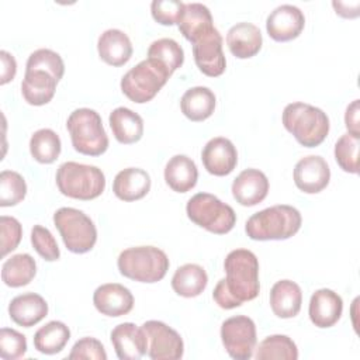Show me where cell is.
I'll use <instances>...</instances> for the list:
<instances>
[{"label": "cell", "instance_id": "9a60e30c", "mask_svg": "<svg viewBox=\"0 0 360 360\" xmlns=\"http://www.w3.org/2000/svg\"><path fill=\"white\" fill-rule=\"evenodd\" d=\"M111 343L121 360H138L148 353V339L142 326L132 322L117 325L110 333Z\"/></svg>", "mask_w": 360, "mask_h": 360}, {"label": "cell", "instance_id": "52a82bcc", "mask_svg": "<svg viewBox=\"0 0 360 360\" xmlns=\"http://www.w3.org/2000/svg\"><path fill=\"white\" fill-rule=\"evenodd\" d=\"M186 211L195 225L217 235L228 233L236 222L233 208L210 193L194 194L187 201Z\"/></svg>", "mask_w": 360, "mask_h": 360}, {"label": "cell", "instance_id": "74e56055", "mask_svg": "<svg viewBox=\"0 0 360 360\" xmlns=\"http://www.w3.org/2000/svg\"><path fill=\"white\" fill-rule=\"evenodd\" d=\"M25 69H39L51 73L58 82L65 73V63L59 53L52 49L41 48L34 51L27 60Z\"/></svg>", "mask_w": 360, "mask_h": 360}, {"label": "cell", "instance_id": "5b68a950", "mask_svg": "<svg viewBox=\"0 0 360 360\" xmlns=\"http://www.w3.org/2000/svg\"><path fill=\"white\" fill-rule=\"evenodd\" d=\"M59 191L75 200H93L105 188V176L97 166L77 162H65L56 170Z\"/></svg>", "mask_w": 360, "mask_h": 360}, {"label": "cell", "instance_id": "d4e9b609", "mask_svg": "<svg viewBox=\"0 0 360 360\" xmlns=\"http://www.w3.org/2000/svg\"><path fill=\"white\" fill-rule=\"evenodd\" d=\"M302 304V291L295 281L280 280L270 290V307L274 315L287 319L298 315Z\"/></svg>", "mask_w": 360, "mask_h": 360}, {"label": "cell", "instance_id": "8fae6325", "mask_svg": "<svg viewBox=\"0 0 360 360\" xmlns=\"http://www.w3.org/2000/svg\"><path fill=\"white\" fill-rule=\"evenodd\" d=\"M142 329L148 339V356L152 360H179L184 353L181 336L160 321H146Z\"/></svg>", "mask_w": 360, "mask_h": 360}, {"label": "cell", "instance_id": "f35d334b", "mask_svg": "<svg viewBox=\"0 0 360 360\" xmlns=\"http://www.w3.org/2000/svg\"><path fill=\"white\" fill-rule=\"evenodd\" d=\"M27 352V339L11 328L0 329V356L4 360H17Z\"/></svg>", "mask_w": 360, "mask_h": 360}, {"label": "cell", "instance_id": "836d02e7", "mask_svg": "<svg viewBox=\"0 0 360 360\" xmlns=\"http://www.w3.org/2000/svg\"><path fill=\"white\" fill-rule=\"evenodd\" d=\"M256 360H297L298 349L291 338L285 335H271L255 347Z\"/></svg>", "mask_w": 360, "mask_h": 360}, {"label": "cell", "instance_id": "d6986e66", "mask_svg": "<svg viewBox=\"0 0 360 360\" xmlns=\"http://www.w3.org/2000/svg\"><path fill=\"white\" fill-rule=\"evenodd\" d=\"M343 301L340 295L329 288L316 290L309 300V319L318 328H330L342 316Z\"/></svg>", "mask_w": 360, "mask_h": 360}, {"label": "cell", "instance_id": "277c9868", "mask_svg": "<svg viewBox=\"0 0 360 360\" xmlns=\"http://www.w3.org/2000/svg\"><path fill=\"white\" fill-rule=\"evenodd\" d=\"M117 266L120 273L139 283L160 281L170 266L167 255L155 246H135L122 250Z\"/></svg>", "mask_w": 360, "mask_h": 360}, {"label": "cell", "instance_id": "ba28073f", "mask_svg": "<svg viewBox=\"0 0 360 360\" xmlns=\"http://www.w3.org/2000/svg\"><path fill=\"white\" fill-rule=\"evenodd\" d=\"M53 224L59 231L68 250L73 253L90 252L97 240L94 222L83 211L62 207L53 214Z\"/></svg>", "mask_w": 360, "mask_h": 360}, {"label": "cell", "instance_id": "8992f818", "mask_svg": "<svg viewBox=\"0 0 360 360\" xmlns=\"http://www.w3.org/2000/svg\"><path fill=\"white\" fill-rule=\"evenodd\" d=\"M66 128L76 152L87 156H100L108 148V136L101 117L91 108H77L68 117Z\"/></svg>", "mask_w": 360, "mask_h": 360}, {"label": "cell", "instance_id": "60d3db41", "mask_svg": "<svg viewBox=\"0 0 360 360\" xmlns=\"http://www.w3.org/2000/svg\"><path fill=\"white\" fill-rule=\"evenodd\" d=\"M183 1L179 0H153L150 4V13L155 21L162 25H173L177 24L183 11Z\"/></svg>", "mask_w": 360, "mask_h": 360}, {"label": "cell", "instance_id": "7a4b0ae2", "mask_svg": "<svg viewBox=\"0 0 360 360\" xmlns=\"http://www.w3.org/2000/svg\"><path fill=\"white\" fill-rule=\"evenodd\" d=\"M300 211L287 204H278L253 214L245 225L253 240H281L294 236L301 228Z\"/></svg>", "mask_w": 360, "mask_h": 360}, {"label": "cell", "instance_id": "4fadbf2b", "mask_svg": "<svg viewBox=\"0 0 360 360\" xmlns=\"http://www.w3.org/2000/svg\"><path fill=\"white\" fill-rule=\"evenodd\" d=\"M304 25V13L292 4H281L276 7L266 20L267 34L277 42L295 39L302 32Z\"/></svg>", "mask_w": 360, "mask_h": 360}, {"label": "cell", "instance_id": "cb8c5ba5", "mask_svg": "<svg viewBox=\"0 0 360 360\" xmlns=\"http://www.w3.org/2000/svg\"><path fill=\"white\" fill-rule=\"evenodd\" d=\"M149 190L150 176L139 167H127L118 172L112 181V191L122 201L141 200Z\"/></svg>", "mask_w": 360, "mask_h": 360}, {"label": "cell", "instance_id": "9c48e42d", "mask_svg": "<svg viewBox=\"0 0 360 360\" xmlns=\"http://www.w3.org/2000/svg\"><path fill=\"white\" fill-rule=\"evenodd\" d=\"M169 77L160 66L146 58L122 76L120 86L131 101L142 104L150 101L166 84Z\"/></svg>", "mask_w": 360, "mask_h": 360}, {"label": "cell", "instance_id": "4dcf8cb0", "mask_svg": "<svg viewBox=\"0 0 360 360\" xmlns=\"http://www.w3.org/2000/svg\"><path fill=\"white\" fill-rule=\"evenodd\" d=\"M37 274V263L28 253H18L3 263L1 280L6 285L17 288L27 285Z\"/></svg>", "mask_w": 360, "mask_h": 360}, {"label": "cell", "instance_id": "f1b7e54d", "mask_svg": "<svg viewBox=\"0 0 360 360\" xmlns=\"http://www.w3.org/2000/svg\"><path fill=\"white\" fill-rule=\"evenodd\" d=\"M208 284L207 271L195 263H186L180 266L172 277L173 291L184 298L200 295Z\"/></svg>", "mask_w": 360, "mask_h": 360}, {"label": "cell", "instance_id": "7c38bea8", "mask_svg": "<svg viewBox=\"0 0 360 360\" xmlns=\"http://www.w3.org/2000/svg\"><path fill=\"white\" fill-rule=\"evenodd\" d=\"M193 56L197 68L210 77H218L225 72L226 60L222 52V37L212 27L193 42Z\"/></svg>", "mask_w": 360, "mask_h": 360}, {"label": "cell", "instance_id": "7bdbcfd3", "mask_svg": "<svg viewBox=\"0 0 360 360\" xmlns=\"http://www.w3.org/2000/svg\"><path fill=\"white\" fill-rule=\"evenodd\" d=\"M0 229H1V256H7L13 252L22 238V228L18 219L14 217L1 215L0 217Z\"/></svg>", "mask_w": 360, "mask_h": 360}, {"label": "cell", "instance_id": "44dd1931", "mask_svg": "<svg viewBox=\"0 0 360 360\" xmlns=\"http://www.w3.org/2000/svg\"><path fill=\"white\" fill-rule=\"evenodd\" d=\"M56 84L58 80L51 73L39 69H25L21 93L28 104L44 105L53 98Z\"/></svg>", "mask_w": 360, "mask_h": 360}, {"label": "cell", "instance_id": "d6a6232c", "mask_svg": "<svg viewBox=\"0 0 360 360\" xmlns=\"http://www.w3.org/2000/svg\"><path fill=\"white\" fill-rule=\"evenodd\" d=\"M70 339L69 328L60 321H51L34 335V347L44 354L59 353Z\"/></svg>", "mask_w": 360, "mask_h": 360}, {"label": "cell", "instance_id": "3957f363", "mask_svg": "<svg viewBox=\"0 0 360 360\" xmlns=\"http://www.w3.org/2000/svg\"><path fill=\"white\" fill-rule=\"evenodd\" d=\"M283 125L298 143L307 148L321 145L329 134V118L321 108L307 103H290L283 111Z\"/></svg>", "mask_w": 360, "mask_h": 360}, {"label": "cell", "instance_id": "6da1fadb", "mask_svg": "<svg viewBox=\"0 0 360 360\" xmlns=\"http://www.w3.org/2000/svg\"><path fill=\"white\" fill-rule=\"evenodd\" d=\"M224 269L226 277L217 283L212 292L218 307L232 309L259 295V260L253 252L248 249L229 252Z\"/></svg>", "mask_w": 360, "mask_h": 360}, {"label": "cell", "instance_id": "ee69618b", "mask_svg": "<svg viewBox=\"0 0 360 360\" xmlns=\"http://www.w3.org/2000/svg\"><path fill=\"white\" fill-rule=\"evenodd\" d=\"M360 103L359 100H353L345 112V124L347 128V132L360 138Z\"/></svg>", "mask_w": 360, "mask_h": 360}, {"label": "cell", "instance_id": "d590c367", "mask_svg": "<svg viewBox=\"0 0 360 360\" xmlns=\"http://www.w3.org/2000/svg\"><path fill=\"white\" fill-rule=\"evenodd\" d=\"M27 184L24 177L14 170H3L0 173V205L11 207L24 200Z\"/></svg>", "mask_w": 360, "mask_h": 360}, {"label": "cell", "instance_id": "1f68e13d", "mask_svg": "<svg viewBox=\"0 0 360 360\" xmlns=\"http://www.w3.org/2000/svg\"><path fill=\"white\" fill-rule=\"evenodd\" d=\"M148 59L160 66L169 76L173 75L184 62L183 48L172 38L153 41L148 48Z\"/></svg>", "mask_w": 360, "mask_h": 360}, {"label": "cell", "instance_id": "ac0fdd59", "mask_svg": "<svg viewBox=\"0 0 360 360\" xmlns=\"http://www.w3.org/2000/svg\"><path fill=\"white\" fill-rule=\"evenodd\" d=\"M269 193V180L259 169L242 170L232 183V195L243 207L262 202Z\"/></svg>", "mask_w": 360, "mask_h": 360}, {"label": "cell", "instance_id": "7402d4cb", "mask_svg": "<svg viewBox=\"0 0 360 360\" xmlns=\"http://www.w3.org/2000/svg\"><path fill=\"white\" fill-rule=\"evenodd\" d=\"M48 314L46 301L37 292H24L11 300L8 305L10 318L20 326L31 328L41 322Z\"/></svg>", "mask_w": 360, "mask_h": 360}, {"label": "cell", "instance_id": "ab89813d", "mask_svg": "<svg viewBox=\"0 0 360 360\" xmlns=\"http://www.w3.org/2000/svg\"><path fill=\"white\" fill-rule=\"evenodd\" d=\"M31 243L34 246V249L37 250V253L48 260V262H53L58 260L60 256L58 243L53 238V235L51 233V231L42 225H34L31 229Z\"/></svg>", "mask_w": 360, "mask_h": 360}, {"label": "cell", "instance_id": "e0dca14e", "mask_svg": "<svg viewBox=\"0 0 360 360\" xmlns=\"http://www.w3.org/2000/svg\"><path fill=\"white\" fill-rule=\"evenodd\" d=\"M93 304L103 315L121 316L127 315L134 308V295L122 284L107 283L96 288Z\"/></svg>", "mask_w": 360, "mask_h": 360}, {"label": "cell", "instance_id": "4316f807", "mask_svg": "<svg viewBox=\"0 0 360 360\" xmlns=\"http://www.w3.org/2000/svg\"><path fill=\"white\" fill-rule=\"evenodd\" d=\"M197 166L186 155H174L165 166V181L173 191L187 193L197 184Z\"/></svg>", "mask_w": 360, "mask_h": 360}, {"label": "cell", "instance_id": "5bb4252c", "mask_svg": "<svg viewBox=\"0 0 360 360\" xmlns=\"http://www.w3.org/2000/svg\"><path fill=\"white\" fill-rule=\"evenodd\" d=\"M292 176L295 186L301 191L316 194L329 184L330 169L322 156L309 155L297 162Z\"/></svg>", "mask_w": 360, "mask_h": 360}, {"label": "cell", "instance_id": "30bf717a", "mask_svg": "<svg viewBox=\"0 0 360 360\" xmlns=\"http://www.w3.org/2000/svg\"><path fill=\"white\" fill-rule=\"evenodd\" d=\"M221 340L226 353L236 360H249L256 347V325L246 315L225 319L221 325Z\"/></svg>", "mask_w": 360, "mask_h": 360}, {"label": "cell", "instance_id": "b9f144b4", "mask_svg": "<svg viewBox=\"0 0 360 360\" xmlns=\"http://www.w3.org/2000/svg\"><path fill=\"white\" fill-rule=\"evenodd\" d=\"M69 360H82V359H87V360H105L107 359V353L105 349L103 346V343L100 340H97L96 338H82L79 339L70 353L68 354Z\"/></svg>", "mask_w": 360, "mask_h": 360}, {"label": "cell", "instance_id": "ffe728a7", "mask_svg": "<svg viewBox=\"0 0 360 360\" xmlns=\"http://www.w3.org/2000/svg\"><path fill=\"white\" fill-rule=\"evenodd\" d=\"M263 44V37L252 22H238L232 25L226 34V45L231 53L239 59H248L255 56Z\"/></svg>", "mask_w": 360, "mask_h": 360}, {"label": "cell", "instance_id": "f546056e", "mask_svg": "<svg viewBox=\"0 0 360 360\" xmlns=\"http://www.w3.org/2000/svg\"><path fill=\"white\" fill-rule=\"evenodd\" d=\"M177 25L184 38L191 44L214 27L210 8L201 3H186Z\"/></svg>", "mask_w": 360, "mask_h": 360}, {"label": "cell", "instance_id": "83f0119b", "mask_svg": "<svg viewBox=\"0 0 360 360\" xmlns=\"http://www.w3.org/2000/svg\"><path fill=\"white\" fill-rule=\"evenodd\" d=\"M215 104L217 98L214 91L204 86H195L186 90L180 100L181 112L194 122L210 118L215 110Z\"/></svg>", "mask_w": 360, "mask_h": 360}, {"label": "cell", "instance_id": "2e32d148", "mask_svg": "<svg viewBox=\"0 0 360 360\" xmlns=\"http://www.w3.org/2000/svg\"><path fill=\"white\" fill-rule=\"evenodd\" d=\"M201 160L208 173L214 176H226L236 167L238 152L228 138L217 136L205 143L201 152Z\"/></svg>", "mask_w": 360, "mask_h": 360}, {"label": "cell", "instance_id": "603a6c76", "mask_svg": "<svg viewBox=\"0 0 360 360\" xmlns=\"http://www.w3.org/2000/svg\"><path fill=\"white\" fill-rule=\"evenodd\" d=\"M98 56L111 66H122L132 56V44L129 37L117 28L105 30L97 41Z\"/></svg>", "mask_w": 360, "mask_h": 360}, {"label": "cell", "instance_id": "bcb514c9", "mask_svg": "<svg viewBox=\"0 0 360 360\" xmlns=\"http://www.w3.org/2000/svg\"><path fill=\"white\" fill-rule=\"evenodd\" d=\"M332 6L336 11V14H339L340 17L345 18H356L359 15V7H360V1H332Z\"/></svg>", "mask_w": 360, "mask_h": 360}, {"label": "cell", "instance_id": "8d00e7d4", "mask_svg": "<svg viewBox=\"0 0 360 360\" xmlns=\"http://www.w3.org/2000/svg\"><path fill=\"white\" fill-rule=\"evenodd\" d=\"M360 138L352 134L342 135L335 143V159L342 170L356 174L359 172Z\"/></svg>", "mask_w": 360, "mask_h": 360}, {"label": "cell", "instance_id": "484cf974", "mask_svg": "<svg viewBox=\"0 0 360 360\" xmlns=\"http://www.w3.org/2000/svg\"><path fill=\"white\" fill-rule=\"evenodd\" d=\"M110 127L114 138L124 145H131L138 142L143 135V120L142 117L127 108L117 107L110 112L108 117Z\"/></svg>", "mask_w": 360, "mask_h": 360}, {"label": "cell", "instance_id": "e575fe53", "mask_svg": "<svg viewBox=\"0 0 360 360\" xmlns=\"http://www.w3.org/2000/svg\"><path fill=\"white\" fill-rule=\"evenodd\" d=\"M62 143L59 135L49 129L42 128L32 134L30 139V152L31 156L39 163H52L60 155Z\"/></svg>", "mask_w": 360, "mask_h": 360}, {"label": "cell", "instance_id": "f6af8a7d", "mask_svg": "<svg viewBox=\"0 0 360 360\" xmlns=\"http://www.w3.org/2000/svg\"><path fill=\"white\" fill-rule=\"evenodd\" d=\"M0 60H1V72H0V84H6L14 79L17 72V62L14 56L7 51H0Z\"/></svg>", "mask_w": 360, "mask_h": 360}]
</instances>
